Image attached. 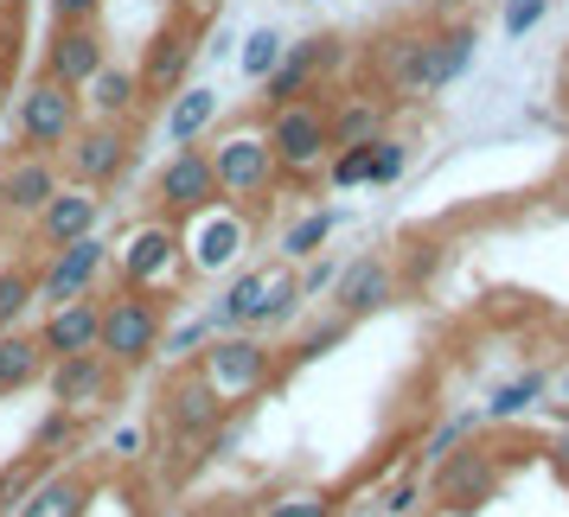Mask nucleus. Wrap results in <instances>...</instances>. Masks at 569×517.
I'll use <instances>...</instances> for the list:
<instances>
[{
    "instance_id": "obj_1",
    "label": "nucleus",
    "mask_w": 569,
    "mask_h": 517,
    "mask_svg": "<svg viewBox=\"0 0 569 517\" xmlns=\"http://www.w3.org/2000/svg\"><path fill=\"white\" fill-rule=\"evenodd\" d=\"M262 141H269L276 173H282L288 185H320L327 154H333V141H327V97L313 90V97L276 103L269 109V122H262Z\"/></svg>"
},
{
    "instance_id": "obj_2",
    "label": "nucleus",
    "mask_w": 569,
    "mask_h": 517,
    "mask_svg": "<svg viewBox=\"0 0 569 517\" xmlns=\"http://www.w3.org/2000/svg\"><path fill=\"white\" fill-rule=\"evenodd\" d=\"M167 307L173 301H154V294H134V287H116L109 301H97V352H103L116 371H141L148 358H160V333H167Z\"/></svg>"
},
{
    "instance_id": "obj_3",
    "label": "nucleus",
    "mask_w": 569,
    "mask_h": 517,
    "mask_svg": "<svg viewBox=\"0 0 569 517\" xmlns=\"http://www.w3.org/2000/svg\"><path fill=\"white\" fill-rule=\"evenodd\" d=\"M186 282H192V262H186L180 224H173V217H148V224L122 243V287L160 301V294H180Z\"/></svg>"
},
{
    "instance_id": "obj_4",
    "label": "nucleus",
    "mask_w": 569,
    "mask_h": 517,
    "mask_svg": "<svg viewBox=\"0 0 569 517\" xmlns=\"http://www.w3.org/2000/svg\"><path fill=\"white\" fill-rule=\"evenodd\" d=\"M206 160H211V180H218V199H231V205H257L262 192H276V185H282L262 129L218 134V141L206 148Z\"/></svg>"
},
{
    "instance_id": "obj_5",
    "label": "nucleus",
    "mask_w": 569,
    "mask_h": 517,
    "mask_svg": "<svg viewBox=\"0 0 569 517\" xmlns=\"http://www.w3.org/2000/svg\"><path fill=\"white\" fill-rule=\"evenodd\" d=\"M192 371L218 389V403L231 409L243 396H257L269 377H276V364H269V345H257L250 333H211L199 352H192Z\"/></svg>"
},
{
    "instance_id": "obj_6",
    "label": "nucleus",
    "mask_w": 569,
    "mask_h": 517,
    "mask_svg": "<svg viewBox=\"0 0 569 517\" xmlns=\"http://www.w3.org/2000/svg\"><path fill=\"white\" fill-rule=\"evenodd\" d=\"M83 109H78V90H64L52 78H32L20 90V109H13V134H20V148L27 154H64V141L78 134Z\"/></svg>"
},
{
    "instance_id": "obj_7",
    "label": "nucleus",
    "mask_w": 569,
    "mask_h": 517,
    "mask_svg": "<svg viewBox=\"0 0 569 517\" xmlns=\"http://www.w3.org/2000/svg\"><path fill=\"white\" fill-rule=\"evenodd\" d=\"M64 173L71 185H90V192H103L129 173L134 160V122H78V134L64 141Z\"/></svg>"
},
{
    "instance_id": "obj_8",
    "label": "nucleus",
    "mask_w": 569,
    "mask_h": 517,
    "mask_svg": "<svg viewBox=\"0 0 569 517\" xmlns=\"http://www.w3.org/2000/svg\"><path fill=\"white\" fill-rule=\"evenodd\" d=\"M371 71H378V83H385L390 97H403V103H429V97H441L429 27H410V32H390V39H378Z\"/></svg>"
},
{
    "instance_id": "obj_9",
    "label": "nucleus",
    "mask_w": 569,
    "mask_h": 517,
    "mask_svg": "<svg viewBox=\"0 0 569 517\" xmlns=\"http://www.w3.org/2000/svg\"><path fill=\"white\" fill-rule=\"evenodd\" d=\"M180 243H186V262H192V275H218V268H231L243 250H250V217L231 211L224 199L206 211H192L180 217Z\"/></svg>"
},
{
    "instance_id": "obj_10",
    "label": "nucleus",
    "mask_w": 569,
    "mask_h": 517,
    "mask_svg": "<svg viewBox=\"0 0 569 517\" xmlns=\"http://www.w3.org/2000/svg\"><path fill=\"white\" fill-rule=\"evenodd\" d=\"M499 479H506V466H499V454L480 447V440H461L448 460H436V498L455 505V511L492 505V498H499Z\"/></svg>"
},
{
    "instance_id": "obj_11",
    "label": "nucleus",
    "mask_w": 569,
    "mask_h": 517,
    "mask_svg": "<svg viewBox=\"0 0 569 517\" xmlns=\"http://www.w3.org/2000/svg\"><path fill=\"white\" fill-rule=\"evenodd\" d=\"M109 262V236H71V243H58L52 262L32 275V294L46 301V307H58V301H78V294H90L97 287V275H103Z\"/></svg>"
},
{
    "instance_id": "obj_12",
    "label": "nucleus",
    "mask_w": 569,
    "mask_h": 517,
    "mask_svg": "<svg viewBox=\"0 0 569 517\" xmlns=\"http://www.w3.org/2000/svg\"><path fill=\"white\" fill-rule=\"evenodd\" d=\"M199 52H206V32L186 27V20H173V27L154 32V45H148V58H141V97L148 103H167L180 83H192V64H199Z\"/></svg>"
},
{
    "instance_id": "obj_13",
    "label": "nucleus",
    "mask_w": 569,
    "mask_h": 517,
    "mask_svg": "<svg viewBox=\"0 0 569 517\" xmlns=\"http://www.w3.org/2000/svg\"><path fill=\"white\" fill-rule=\"evenodd\" d=\"M154 205H160V217H173V224H180V217H192V211L218 205V180H211L206 148H173V154L160 160Z\"/></svg>"
},
{
    "instance_id": "obj_14",
    "label": "nucleus",
    "mask_w": 569,
    "mask_h": 517,
    "mask_svg": "<svg viewBox=\"0 0 569 517\" xmlns=\"http://www.w3.org/2000/svg\"><path fill=\"white\" fill-rule=\"evenodd\" d=\"M46 377H52V403L71 415H97L116 396V364L103 358V352H78V358H52L46 364Z\"/></svg>"
},
{
    "instance_id": "obj_15",
    "label": "nucleus",
    "mask_w": 569,
    "mask_h": 517,
    "mask_svg": "<svg viewBox=\"0 0 569 517\" xmlns=\"http://www.w3.org/2000/svg\"><path fill=\"white\" fill-rule=\"evenodd\" d=\"M103 64H109V45H103V32H97V20H90V27H52L39 78L64 83V90H83Z\"/></svg>"
},
{
    "instance_id": "obj_16",
    "label": "nucleus",
    "mask_w": 569,
    "mask_h": 517,
    "mask_svg": "<svg viewBox=\"0 0 569 517\" xmlns=\"http://www.w3.org/2000/svg\"><path fill=\"white\" fill-rule=\"evenodd\" d=\"M333 64H339V45H333V39H320V32H313V39H301V45H288L282 64L262 78V97H269V109H276V103H295V97H313V90H320V78H327Z\"/></svg>"
},
{
    "instance_id": "obj_17",
    "label": "nucleus",
    "mask_w": 569,
    "mask_h": 517,
    "mask_svg": "<svg viewBox=\"0 0 569 517\" xmlns=\"http://www.w3.org/2000/svg\"><path fill=\"white\" fill-rule=\"evenodd\" d=\"M333 301L346 320H365V313H385L390 301H397V262L390 256H359L339 268L333 282Z\"/></svg>"
},
{
    "instance_id": "obj_18",
    "label": "nucleus",
    "mask_w": 569,
    "mask_h": 517,
    "mask_svg": "<svg viewBox=\"0 0 569 517\" xmlns=\"http://www.w3.org/2000/svg\"><path fill=\"white\" fill-rule=\"evenodd\" d=\"M160 422H167L173 435L199 440L224 422V403H218V389H211L199 371H180V377L167 384V396H160Z\"/></svg>"
},
{
    "instance_id": "obj_19",
    "label": "nucleus",
    "mask_w": 569,
    "mask_h": 517,
    "mask_svg": "<svg viewBox=\"0 0 569 517\" xmlns=\"http://www.w3.org/2000/svg\"><path fill=\"white\" fill-rule=\"evenodd\" d=\"M78 109H83V122H134L148 109V97H141V78H134L129 64H103L78 90Z\"/></svg>"
},
{
    "instance_id": "obj_20",
    "label": "nucleus",
    "mask_w": 569,
    "mask_h": 517,
    "mask_svg": "<svg viewBox=\"0 0 569 517\" xmlns=\"http://www.w3.org/2000/svg\"><path fill=\"white\" fill-rule=\"evenodd\" d=\"M39 217V243H71V236H90L97 224H103V199L90 192V185H58L46 205L32 211Z\"/></svg>"
},
{
    "instance_id": "obj_21",
    "label": "nucleus",
    "mask_w": 569,
    "mask_h": 517,
    "mask_svg": "<svg viewBox=\"0 0 569 517\" xmlns=\"http://www.w3.org/2000/svg\"><path fill=\"white\" fill-rule=\"evenodd\" d=\"M211 333H250V326H269V268H243L218 301L206 307Z\"/></svg>"
},
{
    "instance_id": "obj_22",
    "label": "nucleus",
    "mask_w": 569,
    "mask_h": 517,
    "mask_svg": "<svg viewBox=\"0 0 569 517\" xmlns=\"http://www.w3.org/2000/svg\"><path fill=\"white\" fill-rule=\"evenodd\" d=\"M97 301L78 294V301H58L46 307V326H39V345H46V358H78V352H97Z\"/></svg>"
},
{
    "instance_id": "obj_23",
    "label": "nucleus",
    "mask_w": 569,
    "mask_h": 517,
    "mask_svg": "<svg viewBox=\"0 0 569 517\" xmlns=\"http://www.w3.org/2000/svg\"><path fill=\"white\" fill-rule=\"evenodd\" d=\"M0 185H7V211L32 217V211L46 205L58 185H64V173H58V160H52V154H27V148H20V154L0 166Z\"/></svg>"
},
{
    "instance_id": "obj_24",
    "label": "nucleus",
    "mask_w": 569,
    "mask_h": 517,
    "mask_svg": "<svg viewBox=\"0 0 569 517\" xmlns=\"http://www.w3.org/2000/svg\"><path fill=\"white\" fill-rule=\"evenodd\" d=\"M218 109H224V97H218L211 83H180V90L167 97V141H173V148H199V141L218 129Z\"/></svg>"
},
{
    "instance_id": "obj_25",
    "label": "nucleus",
    "mask_w": 569,
    "mask_h": 517,
    "mask_svg": "<svg viewBox=\"0 0 569 517\" xmlns=\"http://www.w3.org/2000/svg\"><path fill=\"white\" fill-rule=\"evenodd\" d=\"M385 129H390V103L385 97L352 90V97L327 103V141H333V148H365V141H378Z\"/></svg>"
},
{
    "instance_id": "obj_26",
    "label": "nucleus",
    "mask_w": 569,
    "mask_h": 517,
    "mask_svg": "<svg viewBox=\"0 0 569 517\" xmlns=\"http://www.w3.org/2000/svg\"><path fill=\"white\" fill-rule=\"evenodd\" d=\"M46 345H39V333H20V326H7L0 333V396H13V389H32L39 377H46Z\"/></svg>"
},
{
    "instance_id": "obj_27",
    "label": "nucleus",
    "mask_w": 569,
    "mask_h": 517,
    "mask_svg": "<svg viewBox=\"0 0 569 517\" xmlns=\"http://www.w3.org/2000/svg\"><path fill=\"white\" fill-rule=\"evenodd\" d=\"M83 505H90V479H78V473H58V466H52V473L32 486V498L13 517H83Z\"/></svg>"
},
{
    "instance_id": "obj_28",
    "label": "nucleus",
    "mask_w": 569,
    "mask_h": 517,
    "mask_svg": "<svg viewBox=\"0 0 569 517\" xmlns=\"http://www.w3.org/2000/svg\"><path fill=\"white\" fill-rule=\"evenodd\" d=\"M429 45H436V78L441 90L467 78V64L480 52V27L473 20H448V27H429Z\"/></svg>"
},
{
    "instance_id": "obj_29",
    "label": "nucleus",
    "mask_w": 569,
    "mask_h": 517,
    "mask_svg": "<svg viewBox=\"0 0 569 517\" xmlns=\"http://www.w3.org/2000/svg\"><path fill=\"white\" fill-rule=\"evenodd\" d=\"M333 231H339V211H308L301 224H288V236H282V262H308V256H320Z\"/></svg>"
},
{
    "instance_id": "obj_30",
    "label": "nucleus",
    "mask_w": 569,
    "mask_h": 517,
    "mask_svg": "<svg viewBox=\"0 0 569 517\" xmlns=\"http://www.w3.org/2000/svg\"><path fill=\"white\" fill-rule=\"evenodd\" d=\"M538 403H543V371H525V377H512L506 389H492V403H487L480 422H512V415L538 409Z\"/></svg>"
},
{
    "instance_id": "obj_31",
    "label": "nucleus",
    "mask_w": 569,
    "mask_h": 517,
    "mask_svg": "<svg viewBox=\"0 0 569 517\" xmlns=\"http://www.w3.org/2000/svg\"><path fill=\"white\" fill-rule=\"evenodd\" d=\"M282 52H288V39L276 27H257V32H243V52H237V64H243V78L250 83H262L276 64H282Z\"/></svg>"
},
{
    "instance_id": "obj_32",
    "label": "nucleus",
    "mask_w": 569,
    "mask_h": 517,
    "mask_svg": "<svg viewBox=\"0 0 569 517\" xmlns=\"http://www.w3.org/2000/svg\"><path fill=\"white\" fill-rule=\"evenodd\" d=\"M46 473H52V460H46V454H32V460H20V466H0V517L20 511Z\"/></svg>"
},
{
    "instance_id": "obj_33",
    "label": "nucleus",
    "mask_w": 569,
    "mask_h": 517,
    "mask_svg": "<svg viewBox=\"0 0 569 517\" xmlns=\"http://www.w3.org/2000/svg\"><path fill=\"white\" fill-rule=\"evenodd\" d=\"M27 307H39V294H32V268H0V333L7 326H20V313Z\"/></svg>"
},
{
    "instance_id": "obj_34",
    "label": "nucleus",
    "mask_w": 569,
    "mask_h": 517,
    "mask_svg": "<svg viewBox=\"0 0 569 517\" xmlns=\"http://www.w3.org/2000/svg\"><path fill=\"white\" fill-rule=\"evenodd\" d=\"M403 166H410V141L385 129L378 141H371V173H365V185H390V180H403Z\"/></svg>"
},
{
    "instance_id": "obj_35",
    "label": "nucleus",
    "mask_w": 569,
    "mask_h": 517,
    "mask_svg": "<svg viewBox=\"0 0 569 517\" xmlns=\"http://www.w3.org/2000/svg\"><path fill=\"white\" fill-rule=\"evenodd\" d=\"M480 435V415L473 409H461V415H448V422H441L436 435L422 440V460L436 466V460H448V454H455V447H461V440H473Z\"/></svg>"
},
{
    "instance_id": "obj_36",
    "label": "nucleus",
    "mask_w": 569,
    "mask_h": 517,
    "mask_svg": "<svg viewBox=\"0 0 569 517\" xmlns=\"http://www.w3.org/2000/svg\"><path fill=\"white\" fill-rule=\"evenodd\" d=\"M78 422L83 415H71V409H46V422H39V428H32V454H46V460H58V447H71V440H78Z\"/></svg>"
},
{
    "instance_id": "obj_37",
    "label": "nucleus",
    "mask_w": 569,
    "mask_h": 517,
    "mask_svg": "<svg viewBox=\"0 0 569 517\" xmlns=\"http://www.w3.org/2000/svg\"><path fill=\"white\" fill-rule=\"evenodd\" d=\"M352 326H359V320H346V313H333V320H320V326H308V333H301V352H295V358H301V364L327 358L333 345H346V338H352Z\"/></svg>"
},
{
    "instance_id": "obj_38",
    "label": "nucleus",
    "mask_w": 569,
    "mask_h": 517,
    "mask_svg": "<svg viewBox=\"0 0 569 517\" xmlns=\"http://www.w3.org/2000/svg\"><path fill=\"white\" fill-rule=\"evenodd\" d=\"M206 338H211V326H206V313H199V320H186L173 333H160V352H167V358H192Z\"/></svg>"
},
{
    "instance_id": "obj_39",
    "label": "nucleus",
    "mask_w": 569,
    "mask_h": 517,
    "mask_svg": "<svg viewBox=\"0 0 569 517\" xmlns=\"http://www.w3.org/2000/svg\"><path fill=\"white\" fill-rule=\"evenodd\" d=\"M543 13H550V0H506V13H499V27L512 32V39H525L531 27H543Z\"/></svg>"
},
{
    "instance_id": "obj_40",
    "label": "nucleus",
    "mask_w": 569,
    "mask_h": 517,
    "mask_svg": "<svg viewBox=\"0 0 569 517\" xmlns=\"http://www.w3.org/2000/svg\"><path fill=\"white\" fill-rule=\"evenodd\" d=\"M313 262V256H308ZM339 268H346V262H333V256H320L308 268V275H295V282H301V301H320V294H333V282H339Z\"/></svg>"
},
{
    "instance_id": "obj_41",
    "label": "nucleus",
    "mask_w": 569,
    "mask_h": 517,
    "mask_svg": "<svg viewBox=\"0 0 569 517\" xmlns=\"http://www.w3.org/2000/svg\"><path fill=\"white\" fill-rule=\"evenodd\" d=\"M269 517H333V505H327L320 491H288V498L269 505Z\"/></svg>"
},
{
    "instance_id": "obj_42",
    "label": "nucleus",
    "mask_w": 569,
    "mask_h": 517,
    "mask_svg": "<svg viewBox=\"0 0 569 517\" xmlns=\"http://www.w3.org/2000/svg\"><path fill=\"white\" fill-rule=\"evenodd\" d=\"M103 13V0H52V27H90Z\"/></svg>"
},
{
    "instance_id": "obj_43",
    "label": "nucleus",
    "mask_w": 569,
    "mask_h": 517,
    "mask_svg": "<svg viewBox=\"0 0 569 517\" xmlns=\"http://www.w3.org/2000/svg\"><path fill=\"white\" fill-rule=\"evenodd\" d=\"M218 13H224V0H173V20H186V27H199V32H206Z\"/></svg>"
},
{
    "instance_id": "obj_44",
    "label": "nucleus",
    "mask_w": 569,
    "mask_h": 517,
    "mask_svg": "<svg viewBox=\"0 0 569 517\" xmlns=\"http://www.w3.org/2000/svg\"><path fill=\"white\" fill-rule=\"evenodd\" d=\"M416 498H422V486H416V479H403V486L390 491V505H385V511H390V517H410V511H416Z\"/></svg>"
},
{
    "instance_id": "obj_45",
    "label": "nucleus",
    "mask_w": 569,
    "mask_h": 517,
    "mask_svg": "<svg viewBox=\"0 0 569 517\" xmlns=\"http://www.w3.org/2000/svg\"><path fill=\"white\" fill-rule=\"evenodd\" d=\"M116 454L134 460V454H141V428H116Z\"/></svg>"
},
{
    "instance_id": "obj_46",
    "label": "nucleus",
    "mask_w": 569,
    "mask_h": 517,
    "mask_svg": "<svg viewBox=\"0 0 569 517\" xmlns=\"http://www.w3.org/2000/svg\"><path fill=\"white\" fill-rule=\"evenodd\" d=\"M557 466H563V479H569V435H563V447H557Z\"/></svg>"
},
{
    "instance_id": "obj_47",
    "label": "nucleus",
    "mask_w": 569,
    "mask_h": 517,
    "mask_svg": "<svg viewBox=\"0 0 569 517\" xmlns=\"http://www.w3.org/2000/svg\"><path fill=\"white\" fill-rule=\"evenodd\" d=\"M0 115H7V71H0Z\"/></svg>"
},
{
    "instance_id": "obj_48",
    "label": "nucleus",
    "mask_w": 569,
    "mask_h": 517,
    "mask_svg": "<svg viewBox=\"0 0 569 517\" xmlns=\"http://www.w3.org/2000/svg\"><path fill=\"white\" fill-rule=\"evenodd\" d=\"M0 217H7V185H0Z\"/></svg>"
},
{
    "instance_id": "obj_49",
    "label": "nucleus",
    "mask_w": 569,
    "mask_h": 517,
    "mask_svg": "<svg viewBox=\"0 0 569 517\" xmlns=\"http://www.w3.org/2000/svg\"><path fill=\"white\" fill-rule=\"evenodd\" d=\"M0 7H13V0H0Z\"/></svg>"
}]
</instances>
